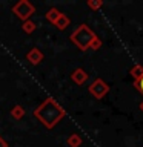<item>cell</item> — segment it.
<instances>
[{"label": "cell", "mask_w": 143, "mask_h": 147, "mask_svg": "<svg viewBox=\"0 0 143 147\" xmlns=\"http://www.w3.org/2000/svg\"><path fill=\"white\" fill-rule=\"evenodd\" d=\"M65 115H66V110H65L54 98H46L43 103L40 106H37V109L34 110V117L39 119L46 129H54L65 118Z\"/></svg>", "instance_id": "6da1fadb"}, {"label": "cell", "mask_w": 143, "mask_h": 147, "mask_svg": "<svg viewBox=\"0 0 143 147\" xmlns=\"http://www.w3.org/2000/svg\"><path fill=\"white\" fill-rule=\"evenodd\" d=\"M95 37H97V35L94 34V31H92L88 25H85V23H83V25H80L71 35H69V38H71V41H72V43L76 45L80 51H88Z\"/></svg>", "instance_id": "7a4b0ae2"}, {"label": "cell", "mask_w": 143, "mask_h": 147, "mask_svg": "<svg viewBox=\"0 0 143 147\" xmlns=\"http://www.w3.org/2000/svg\"><path fill=\"white\" fill-rule=\"evenodd\" d=\"M12 12L22 22H26V20H31V16L35 12V6L32 3H29L28 0H20V2H17L12 6Z\"/></svg>", "instance_id": "3957f363"}, {"label": "cell", "mask_w": 143, "mask_h": 147, "mask_svg": "<svg viewBox=\"0 0 143 147\" xmlns=\"http://www.w3.org/2000/svg\"><path fill=\"white\" fill-rule=\"evenodd\" d=\"M108 92H109V86L106 84L101 78H95V80L91 83V86H89V94L94 96V98H97V100H101Z\"/></svg>", "instance_id": "277c9868"}, {"label": "cell", "mask_w": 143, "mask_h": 147, "mask_svg": "<svg viewBox=\"0 0 143 147\" xmlns=\"http://www.w3.org/2000/svg\"><path fill=\"white\" fill-rule=\"evenodd\" d=\"M26 60H28V61H29L31 64L37 66L39 63L43 61V52H42L39 48H32L29 52L26 54Z\"/></svg>", "instance_id": "5b68a950"}, {"label": "cell", "mask_w": 143, "mask_h": 147, "mask_svg": "<svg viewBox=\"0 0 143 147\" xmlns=\"http://www.w3.org/2000/svg\"><path fill=\"white\" fill-rule=\"evenodd\" d=\"M71 80L76 83V84L82 86V84H85V83L88 81V74H86L85 69L78 67V69H76V71L71 74Z\"/></svg>", "instance_id": "8992f818"}, {"label": "cell", "mask_w": 143, "mask_h": 147, "mask_svg": "<svg viewBox=\"0 0 143 147\" xmlns=\"http://www.w3.org/2000/svg\"><path fill=\"white\" fill-rule=\"evenodd\" d=\"M69 23H71V20H69V17H66V16H65V14L62 12V16H60V17L57 18V22L54 23V26L57 28V29L63 31V29H66V28L69 26Z\"/></svg>", "instance_id": "52a82bcc"}, {"label": "cell", "mask_w": 143, "mask_h": 147, "mask_svg": "<svg viewBox=\"0 0 143 147\" xmlns=\"http://www.w3.org/2000/svg\"><path fill=\"white\" fill-rule=\"evenodd\" d=\"M82 142L83 141H82V138H80L78 133H71V135L68 136V140H66V144L69 147H80Z\"/></svg>", "instance_id": "ba28073f"}, {"label": "cell", "mask_w": 143, "mask_h": 147, "mask_svg": "<svg viewBox=\"0 0 143 147\" xmlns=\"http://www.w3.org/2000/svg\"><path fill=\"white\" fill-rule=\"evenodd\" d=\"M60 16H62V12H60L57 8H51L49 11L46 12V16H45V17H46V20H48L49 23H52V25H54V23L57 22V18H59Z\"/></svg>", "instance_id": "9c48e42d"}, {"label": "cell", "mask_w": 143, "mask_h": 147, "mask_svg": "<svg viewBox=\"0 0 143 147\" xmlns=\"http://www.w3.org/2000/svg\"><path fill=\"white\" fill-rule=\"evenodd\" d=\"M11 117L14 119H22L23 117H25V107L23 106H14V107L11 109Z\"/></svg>", "instance_id": "30bf717a"}, {"label": "cell", "mask_w": 143, "mask_h": 147, "mask_svg": "<svg viewBox=\"0 0 143 147\" xmlns=\"http://www.w3.org/2000/svg\"><path fill=\"white\" fill-rule=\"evenodd\" d=\"M35 28H37V23L32 22V20H26V22H23V25H22V29H23V32H26V34H32V32L35 31Z\"/></svg>", "instance_id": "8fae6325"}, {"label": "cell", "mask_w": 143, "mask_h": 147, "mask_svg": "<svg viewBox=\"0 0 143 147\" xmlns=\"http://www.w3.org/2000/svg\"><path fill=\"white\" fill-rule=\"evenodd\" d=\"M131 75L134 80H140V78L143 77V66H140V64H136L132 69H131Z\"/></svg>", "instance_id": "7c38bea8"}, {"label": "cell", "mask_w": 143, "mask_h": 147, "mask_svg": "<svg viewBox=\"0 0 143 147\" xmlns=\"http://www.w3.org/2000/svg\"><path fill=\"white\" fill-rule=\"evenodd\" d=\"M88 6L91 9H94V11H97V9H100L103 6V2L101 0H88Z\"/></svg>", "instance_id": "4fadbf2b"}, {"label": "cell", "mask_w": 143, "mask_h": 147, "mask_svg": "<svg viewBox=\"0 0 143 147\" xmlns=\"http://www.w3.org/2000/svg\"><path fill=\"white\" fill-rule=\"evenodd\" d=\"M100 48H101V40L99 38V37H95L94 41H92L91 46H89V49H92V51H97V49H100Z\"/></svg>", "instance_id": "5bb4252c"}, {"label": "cell", "mask_w": 143, "mask_h": 147, "mask_svg": "<svg viewBox=\"0 0 143 147\" xmlns=\"http://www.w3.org/2000/svg\"><path fill=\"white\" fill-rule=\"evenodd\" d=\"M136 87L143 94V77L140 78V80H137V81H136Z\"/></svg>", "instance_id": "9a60e30c"}, {"label": "cell", "mask_w": 143, "mask_h": 147, "mask_svg": "<svg viewBox=\"0 0 143 147\" xmlns=\"http://www.w3.org/2000/svg\"><path fill=\"white\" fill-rule=\"evenodd\" d=\"M0 147H8V142L5 141V140H3L2 136H0Z\"/></svg>", "instance_id": "2e32d148"}, {"label": "cell", "mask_w": 143, "mask_h": 147, "mask_svg": "<svg viewBox=\"0 0 143 147\" xmlns=\"http://www.w3.org/2000/svg\"><path fill=\"white\" fill-rule=\"evenodd\" d=\"M140 110H142V112H143V103L140 104Z\"/></svg>", "instance_id": "e0dca14e"}]
</instances>
